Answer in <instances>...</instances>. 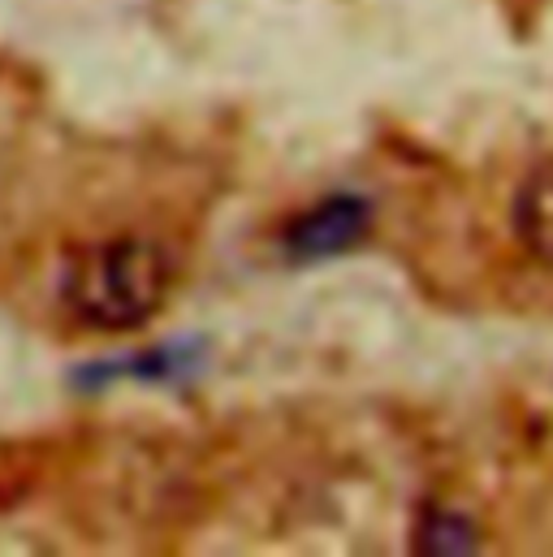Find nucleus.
<instances>
[{"label": "nucleus", "mask_w": 553, "mask_h": 557, "mask_svg": "<svg viewBox=\"0 0 553 557\" xmlns=\"http://www.w3.org/2000/svg\"><path fill=\"white\" fill-rule=\"evenodd\" d=\"M480 549V523L458 506H423L411 528V554L432 557H463Z\"/></svg>", "instance_id": "nucleus-4"}, {"label": "nucleus", "mask_w": 553, "mask_h": 557, "mask_svg": "<svg viewBox=\"0 0 553 557\" xmlns=\"http://www.w3.org/2000/svg\"><path fill=\"white\" fill-rule=\"evenodd\" d=\"M368 234H372V199L337 190V195L316 199L285 225L281 251L294 264H316V260H333V256L359 247Z\"/></svg>", "instance_id": "nucleus-2"}, {"label": "nucleus", "mask_w": 553, "mask_h": 557, "mask_svg": "<svg viewBox=\"0 0 553 557\" xmlns=\"http://www.w3.org/2000/svg\"><path fill=\"white\" fill-rule=\"evenodd\" d=\"M177 285V260L164 243L118 234L87 243L61 269V311L91 333H135L160 315Z\"/></svg>", "instance_id": "nucleus-1"}, {"label": "nucleus", "mask_w": 553, "mask_h": 557, "mask_svg": "<svg viewBox=\"0 0 553 557\" xmlns=\"http://www.w3.org/2000/svg\"><path fill=\"white\" fill-rule=\"evenodd\" d=\"M511 230L541 269H553V160H541L519 182L511 203Z\"/></svg>", "instance_id": "nucleus-3"}]
</instances>
